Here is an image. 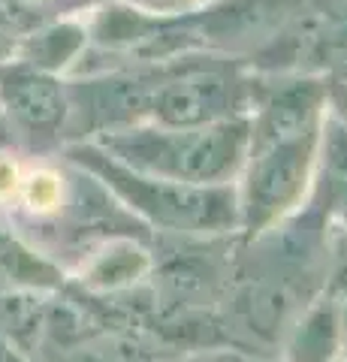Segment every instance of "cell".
<instances>
[{
    "label": "cell",
    "mask_w": 347,
    "mask_h": 362,
    "mask_svg": "<svg viewBox=\"0 0 347 362\" xmlns=\"http://www.w3.org/2000/svg\"><path fill=\"white\" fill-rule=\"evenodd\" d=\"M154 4H158V0H154Z\"/></svg>",
    "instance_id": "cell-10"
},
{
    "label": "cell",
    "mask_w": 347,
    "mask_h": 362,
    "mask_svg": "<svg viewBox=\"0 0 347 362\" xmlns=\"http://www.w3.org/2000/svg\"><path fill=\"white\" fill-rule=\"evenodd\" d=\"M18 187V173H16V163L9 160L6 154H0V202L9 199Z\"/></svg>",
    "instance_id": "cell-9"
},
{
    "label": "cell",
    "mask_w": 347,
    "mask_h": 362,
    "mask_svg": "<svg viewBox=\"0 0 347 362\" xmlns=\"http://www.w3.org/2000/svg\"><path fill=\"white\" fill-rule=\"evenodd\" d=\"M308 163V136L293 142L263 145L251 173V218L266 221L299 194Z\"/></svg>",
    "instance_id": "cell-4"
},
{
    "label": "cell",
    "mask_w": 347,
    "mask_h": 362,
    "mask_svg": "<svg viewBox=\"0 0 347 362\" xmlns=\"http://www.w3.org/2000/svg\"><path fill=\"white\" fill-rule=\"evenodd\" d=\"M109 178L118 181L127 194L148 209L154 218L172 226H215L230 218L233 199L218 194V190H199L194 185H182V181H151L145 178H130L127 173H118L109 166Z\"/></svg>",
    "instance_id": "cell-2"
},
{
    "label": "cell",
    "mask_w": 347,
    "mask_h": 362,
    "mask_svg": "<svg viewBox=\"0 0 347 362\" xmlns=\"http://www.w3.org/2000/svg\"><path fill=\"white\" fill-rule=\"evenodd\" d=\"M25 197L30 202V209H49V202L54 199V185H52V178L49 175H33L28 181V190H25Z\"/></svg>",
    "instance_id": "cell-8"
},
{
    "label": "cell",
    "mask_w": 347,
    "mask_h": 362,
    "mask_svg": "<svg viewBox=\"0 0 347 362\" xmlns=\"http://www.w3.org/2000/svg\"><path fill=\"white\" fill-rule=\"evenodd\" d=\"M311 118H314V94L290 90L266 112L260 124V148L263 145L305 139V136H311Z\"/></svg>",
    "instance_id": "cell-6"
},
{
    "label": "cell",
    "mask_w": 347,
    "mask_h": 362,
    "mask_svg": "<svg viewBox=\"0 0 347 362\" xmlns=\"http://www.w3.org/2000/svg\"><path fill=\"white\" fill-rule=\"evenodd\" d=\"M0 97L28 133H52L64 121V90L37 66H13L0 73Z\"/></svg>",
    "instance_id": "cell-5"
},
{
    "label": "cell",
    "mask_w": 347,
    "mask_h": 362,
    "mask_svg": "<svg viewBox=\"0 0 347 362\" xmlns=\"http://www.w3.org/2000/svg\"><path fill=\"white\" fill-rule=\"evenodd\" d=\"M233 85L220 73H187L175 82H166L158 90L154 112L163 124L178 130H194L199 124H211L230 109Z\"/></svg>",
    "instance_id": "cell-3"
},
{
    "label": "cell",
    "mask_w": 347,
    "mask_h": 362,
    "mask_svg": "<svg viewBox=\"0 0 347 362\" xmlns=\"http://www.w3.org/2000/svg\"><path fill=\"white\" fill-rule=\"evenodd\" d=\"M158 90H160V85L151 82V78H115V82L106 85L103 94H97L94 112L103 124L130 121V118L142 115V112L154 109Z\"/></svg>",
    "instance_id": "cell-7"
},
{
    "label": "cell",
    "mask_w": 347,
    "mask_h": 362,
    "mask_svg": "<svg viewBox=\"0 0 347 362\" xmlns=\"http://www.w3.org/2000/svg\"><path fill=\"white\" fill-rule=\"evenodd\" d=\"M245 145H248V127L245 124H220V127L208 130L115 139L112 148L124 154L133 166L158 173L170 181L206 185V181H218L233 173Z\"/></svg>",
    "instance_id": "cell-1"
}]
</instances>
